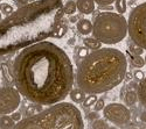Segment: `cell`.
Instances as JSON below:
<instances>
[{"instance_id": "cell-1", "label": "cell", "mask_w": 146, "mask_h": 129, "mask_svg": "<svg viewBox=\"0 0 146 129\" xmlns=\"http://www.w3.org/2000/svg\"><path fill=\"white\" fill-rule=\"evenodd\" d=\"M12 73L20 94L41 106L63 101L75 81L69 56L61 46L49 41L21 49L14 58Z\"/></svg>"}, {"instance_id": "cell-2", "label": "cell", "mask_w": 146, "mask_h": 129, "mask_svg": "<svg viewBox=\"0 0 146 129\" xmlns=\"http://www.w3.org/2000/svg\"><path fill=\"white\" fill-rule=\"evenodd\" d=\"M63 14L61 0H35L13 10L0 21V56L50 37Z\"/></svg>"}, {"instance_id": "cell-3", "label": "cell", "mask_w": 146, "mask_h": 129, "mask_svg": "<svg viewBox=\"0 0 146 129\" xmlns=\"http://www.w3.org/2000/svg\"><path fill=\"white\" fill-rule=\"evenodd\" d=\"M126 72L127 60L124 52L115 48H100L81 60L76 83L87 94H101L118 86Z\"/></svg>"}, {"instance_id": "cell-4", "label": "cell", "mask_w": 146, "mask_h": 129, "mask_svg": "<svg viewBox=\"0 0 146 129\" xmlns=\"http://www.w3.org/2000/svg\"><path fill=\"white\" fill-rule=\"evenodd\" d=\"M12 129H84V121L78 107L61 101L21 119Z\"/></svg>"}, {"instance_id": "cell-5", "label": "cell", "mask_w": 146, "mask_h": 129, "mask_svg": "<svg viewBox=\"0 0 146 129\" xmlns=\"http://www.w3.org/2000/svg\"><path fill=\"white\" fill-rule=\"evenodd\" d=\"M92 36L102 44H117L127 35V20L123 14L115 12H102L92 23Z\"/></svg>"}, {"instance_id": "cell-6", "label": "cell", "mask_w": 146, "mask_h": 129, "mask_svg": "<svg viewBox=\"0 0 146 129\" xmlns=\"http://www.w3.org/2000/svg\"><path fill=\"white\" fill-rule=\"evenodd\" d=\"M127 35L133 43L146 50V3L136 6L130 12Z\"/></svg>"}, {"instance_id": "cell-7", "label": "cell", "mask_w": 146, "mask_h": 129, "mask_svg": "<svg viewBox=\"0 0 146 129\" xmlns=\"http://www.w3.org/2000/svg\"><path fill=\"white\" fill-rule=\"evenodd\" d=\"M21 101V94L13 86L0 88V114H11L18 109Z\"/></svg>"}, {"instance_id": "cell-8", "label": "cell", "mask_w": 146, "mask_h": 129, "mask_svg": "<svg viewBox=\"0 0 146 129\" xmlns=\"http://www.w3.org/2000/svg\"><path fill=\"white\" fill-rule=\"evenodd\" d=\"M103 115L106 121H110L115 124L123 126L130 122L131 120V112L125 106L118 102H111L105 105L103 108Z\"/></svg>"}, {"instance_id": "cell-9", "label": "cell", "mask_w": 146, "mask_h": 129, "mask_svg": "<svg viewBox=\"0 0 146 129\" xmlns=\"http://www.w3.org/2000/svg\"><path fill=\"white\" fill-rule=\"evenodd\" d=\"M76 7L82 14H92L95 12L96 4L94 0H76Z\"/></svg>"}, {"instance_id": "cell-10", "label": "cell", "mask_w": 146, "mask_h": 129, "mask_svg": "<svg viewBox=\"0 0 146 129\" xmlns=\"http://www.w3.org/2000/svg\"><path fill=\"white\" fill-rule=\"evenodd\" d=\"M76 28H77V30H78L80 34L84 35V36H88L89 34L92 33V23L88 19H81L77 22Z\"/></svg>"}, {"instance_id": "cell-11", "label": "cell", "mask_w": 146, "mask_h": 129, "mask_svg": "<svg viewBox=\"0 0 146 129\" xmlns=\"http://www.w3.org/2000/svg\"><path fill=\"white\" fill-rule=\"evenodd\" d=\"M69 97H70L72 102L82 103L84 101V99H86V97H87V93L84 91H82L80 87L78 88H71V91L69 92Z\"/></svg>"}, {"instance_id": "cell-12", "label": "cell", "mask_w": 146, "mask_h": 129, "mask_svg": "<svg viewBox=\"0 0 146 129\" xmlns=\"http://www.w3.org/2000/svg\"><path fill=\"white\" fill-rule=\"evenodd\" d=\"M137 93H138V99L139 102L146 107V77H144L138 84L137 87Z\"/></svg>"}, {"instance_id": "cell-13", "label": "cell", "mask_w": 146, "mask_h": 129, "mask_svg": "<svg viewBox=\"0 0 146 129\" xmlns=\"http://www.w3.org/2000/svg\"><path fill=\"white\" fill-rule=\"evenodd\" d=\"M83 44H84L86 48H88L90 50H97V49L102 48V42H100L98 40H97L96 37H94V36L92 37H89V36L84 37L83 39Z\"/></svg>"}, {"instance_id": "cell-14", "label": "cell", "mask_w": 146, "mask_h": 129, "mask_svg": "<svg viewBox=\"0 0 146 129\" xmlns=\"http://www.w3.org/2000/svg\"><path fill=\"white\" fill-rule=\"evenodd\" d=\"M124 101H125V105H126V106H129V107L135 106V105L139 101L137 91H132V90L131 91H127L125 97H124Z\"/></svg>"}, {"instance_id": "cell-15", "label": "cell", "mask_w": 146, "mask_h": 129, "mask_svg": "<svg viewBox=\"0 0 146 129\" xmlns=\"http://www.w3.org/2000/svg\"><path fill=\"white\" fill-rule=\"evenodd\" d=\"M14 124H15V121H13L11 116L6 114L0 115V129H12L14 127Z\"/></svg>"}, {"instance_id": "cell-16", "label": "cell", "mask_w": 146, "mask_h": 129, "mask_svg": "<svg viewBox=\"0 0 146 129\" xmlns=\"http://www.w3.org/2000/svg\"><path fill=\"white\" fill-rule=\"evenodd\" d=\"M66 34H67V26L62 25V23L60 22L58 25L54 28V30L52 31L50 37H53V39H61V37H63Z\"/></svg>"}, {"instance_id": "cell-17", "label": "cell", "mask_w": 146, "mask_h": 129, "mask_svg": "<svg viewBox=\"0 0 146 129\" xmlns=\"http://www.w3.org/2000/svg\"><path fill=\"white\" fill-rule=\"evenodd\" d=\"M77 10V7H76V1L74 0H68V1L63 5V13L67 14V15H72L75 14Z\"/></svg>"}, {"instance_id": "cell-18", "label": "cell", "mask_w": 146, "mask_h": 129, "mask_svg": "<svg viewBox=\"0 0 146 129\" xmlns=\"http://www.w3.org/2000/svg\"><path fill=\"white\" fill-rule=\"evenodd\" d=\"M130 58H131L132 65L135 67L140 69V67H143L145 65V60H144V57L141 55H131Z\"/></svg>"}, {"instance_id": "cell-19", "label": "cell", "mask_w": 146, "mask_h": 129, "mask_svg": "<svg viewBox=\"0 0 146 129\" xmlns=\"http://www.w3.org/2000/svg\"><path fill=\"white\" fill-rule=\"evenodd\" d=\"M127 49H129V52L131 55H143V52H144V49L138 46L137 44H135L131 40L127 43Z\"/></svg>"}, {"instance_id": "cell-20", "label": "cell", "mask_w": 146, "mask_h": 129, "mask_svg": "<svg viewBox=\"0 0 146 129\" xmlns=\"http://www.w3.org/2000/svg\"><path fill=\"white\" fill-rule=\"evenodd\" d=\"M115 8L117 10V13L119 14H124L127 8L126 0H115Z\"/></svg>"}, {"instance_id": "cell-21", "label": "cell", "mask_w": 146, "mask_h": 129, "mask_svg": "<svg viewBox=\"0 0 146 129\" xmlns=\"http://www.w3.org/2000/svg\"><path fill=\"white\" fill-rule=\"evenodd\" d=\"M92 129H109V124L104 119H96L92 121Z\"/></svg>"}, {"instance_id": "cell-22", "label": "cell", "mask_w": 146, "mask_h": 129, "mask_svg": "<svg viewBox=\"0 0 146 129\" xmlns=\"http://www.w3.org/2000/svg\"><path fill=\"white\" fill-rule=\"evenodd\" d=\"M40 111H42V106H41V105L34 103V105H31V106L27 107L26 114H27V115H31V114L33 115V114H35V113H39Z\"/></svg>"}, {"instance_id": "cell-23", "label": "cell", "mask_w": 146, "mask_h": 129, "mask_svg": "<svg viewBox=\"0 0 146 129\" xmlns=\"http://www.w3.org/2000/svg\"><path fill=\"white\" fill-rule=\"evenodd\" d=\"M96 100H97V96L96 94H90V96L86 97V99H84V101L82 103H83L84 107H90L96 102Z\"/></svg>"}, {"instance_id": "cell-24", "label": "cell", "mask_w": 146, "mask_h": 129, "mask_svg": "<svg viewBox=\"0 0 146 129\" xmlns=\"http://www.w3.org/2000/svg\"><path fill=\"white\" fill-rule=\"evenodd\" d=\"M13 10H14V9H13V6H12V5H9V4H7V3L0 4V12H1V13L6 14V15H9Z\"/></svg>"}, {"instance_id": "cell-25", "label": "cell", "mask_w": 146, "mask_h": 129, "mask_svg": "<svg viewBox=\"0 0 146 129\" xmlns=\"http://www.w3.org/2000/svg\"><path fill=\"white\" fill-rule=\"evenodd\" d=\"M104 106H105V101H104V99H97V100H96V102L92 105L94 111H96V112L103 111Z\"/></svg>"}, {"instance_id": "cell-26", "label": "cell", "mask_w": 146, "mask_h": 129, "mask_svg": "<svg viewBox=\"0 0 146 129\" xmlns=\"http://www.w3.org/2000/svg\"><path fill=\"white\" fill-rule=\"evenodd\" d=\"M95 4L100 5V6H108V5H111L115 3V0H94Z\"/></svg>"}, {"instance_id": "cell-27", "label": "cell", "mask_w": 146, "mask_h": 129, "mask_svg": "<svg viewBox=\"0 0 146 129\" xmlns=\"http://www.w3.org/2000/svg\"><path fill=\"white\" fill-rule=\"evenodd\" d=\"M133 77H135L137 80H139V81H140V80L145 77V75H144V72L141 71L140 69H138V70H136V71L133 72Z\"/></svg>"}, {"instance_id": "cell-28", "label": "cell", "mask_w": 146, "mask_h": 129, "mask_svg": "<svg viewBox=\"0 0 146 129\" xmlns=\"http://www.w3.org/2000/svg\"><path fill=\"white\" fill-rule=\"evenodd\" d=\"M87 118H88L89 120L94 121V120H96V119H98V118H100V114H98V112L94 111V112H91V113H89V114L87 115Z\"/></svg>"}, {"instance_id": "cell-29", "label": "cell", "mask_w": 146, "mask_h": 129, "mask_svg": "<svg viewBox=\"0 0 146 129\" xmlns=\"http://www.w3.org/2000/svg\"><path fill=\"white\" fill-rule=\"evenodd\" d=\"M87 55H88V50H87V48H82V46H81V48H78V57L81 58V60L86 57Z\"/></svg>"}, {"instance_id": "cell-30", "label": "cell", "mask_w": 146, "mask_h": 129, "mask_svg": "<svg viewBox=\"0 0 146 129\" xmlns=\"http://www.w3.org/2000/svg\"><path fill=\"white\" fill-rule=\"evenodd\" d=\"M11 118L13 119V121H15V122H18V121H20L21 120V113H19V112H13V114L11 115Z\"/></svg>"}, {"instance_id": "cell-31", "label": "cell", "mask_w": 146, "mask_h": 129, "mask_svg": "<svg viewBox=\"0 0 146 129\" xmlns=\"http://www.w3.org/2000/svg\"><path fill=\"white\" fill-rule=\"evenodd\" d=\"M140 120H141L144 123H146V111H143V112L140 113Z\"/></svg>"}, {"instance_id": "cell-32", "label": "cell", "mask_w": 146, "mask_h": 129, "mask_svg": "<svg viewBox=\"0 0 146 129\" xmlns=\"http://www.w3.org/2000/svg\"><path fill=\"white\" fill-rule=\"evenodd\" d=\"M70 22H76L77 21V19L76 18H70V20H69Z\"/></svg>"}, {"instance_id": "cell-33", "label": "cell", "mask_w": 146, "mask_h": 129, "mask_svg": "<svg viewBox=\"0 0 146 129\" xmlns=\"http://www.w3.org/2000/svg\"><path fill=\"white\" fill-rule=\"evenodd\" d=\"M1 19H3V14H1V12H0V21H1Z\"/></svg>"}, {"instance_id": "cell-34", "label": "cell", "mask_w": 146, "mask_h": 129, "mask_svg": "<svg viewBox=\"0 0 146 129\" xmlns=\"http://www.w3.org/2000/svg\"><path fill=\"white\" fill-rule=\"evenodd\" d=\"M144 60H145V64H146V55H145V57H144Z\"/></svg>"}, {"instance_id": "cell-35", "label": "cell", "mask_w": 146, "mask_h": 129, "mask_svg": "<svg viewBox=\"0 0 146 129\" xmlns=\"http://www.w3.org/2000/svg\"><path fill=\"white\" fill-rule=\"evenodd\" d=\"M109 129H115V128H109Z\"/></svg>"}, {"instance_id": "cell-36", "label": "cell", "mask_w": 146, "mask_h": 129, "mask_svg": "<svg viewBox=\"0 0 146 129\" xmlns=\"http://www.w3.org/2000/svg\"><path fill=\"white\" fill-rule=\"evenodd\" d=\"M0 1H3V0H0Z\"/></svg>"}]
</instances>
